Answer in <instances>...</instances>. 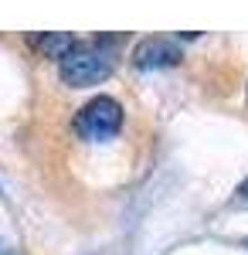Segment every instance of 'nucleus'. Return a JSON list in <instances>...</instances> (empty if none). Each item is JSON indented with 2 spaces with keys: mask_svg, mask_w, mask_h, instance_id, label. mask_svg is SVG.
Wrapping results in <instances>:
<instances>
[{
  "mask_svg": "<svg viewBox=\"0 0 248 255\" xmlns=\"http://www.w3.org/2000/svg\"><path fill=\"white\" fill-rule=\"evenodd\" d=\"M113 72V58L99 48H85V44H75L65 58L58 61V75L65 85H96L106 75Z\"/></svg>",
  "mask_w": 248,
  "mask_h": 255,
  "instance_id": "1",
  "label": "nucleus"
},
{
  "mask_svg": "<svg viewBox=\"0 0 248 255\" xmlns=\"http://www.w3.org/2000/svg\"><path fill=\"white\" fill-rule=\"evenodd\" d=\"M75 129L89 139H109L123 129V106L109 96H96L75 116Z\"/></svg>",
  "mask_w": 248,
  "mask_h": 255,
  "instance_id": "2",
  "label": "nucleus"
},
{
  "mask_svg": "<svg viewBox=\"0 0 248 255\" xmlns=\"http://www.w3.org/2000/svg\"><path fill=\"white\" fill-rule=\"evenodd\" d=\"M133 61L139 68H163L180 61V44L170 38H146L133 48Z\"/></svg>",
  "mask_w": 248,
  "mask_h": 255,
  "instance_id": "3",
  "label": "nucleus"
},
{
  "mask_svg": "<svg viewBox=\"0 0 248 255\" xmlns=\"http://www.w3.org/2000/svg\"><path fill=\"white\" fill-rule=\"evenodd\" d=\"M31 44L38 48L44 58H58V61H61L78 41L72 38V34H38V38H31Z\"/></svg>",
  "mask_w": 248,
  "mask_h": 255,
  "instance_id": "4",
  "label": "nucleus"
},
{
  "mask_svg": "<svg viewBox=\"0 0 248 255\" xmlns=\"http://www.w3.org/2000/svg\"><path fill=\"white\" fill-rule=\"evenodd\" d=\"M238 194H242V197H248V180L242 184V187H238Z\"/></svg>",
  "mask_w": 248,
  "mask_h": 255,
  "instance_id": "5",
  "label": "nucleus"
}]
</instances>
